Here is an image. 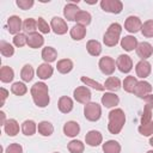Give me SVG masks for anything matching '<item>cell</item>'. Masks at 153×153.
<instances>
[{
    "label": "cell",
    "mask_w": 153,
    "mask_h": 153,
    "mask_svg": "<svg viewBox=\"0 0 153 153\" xmlns=\"http://www.w3.org/2000/svg\"><path fill=\"white\" fill-rule=\"evenodd\" d=\"M31 97L33 103L38 106V108H45L48 106L49 102H50V97H49V90L48 86L42 82L38 81L36 84H33V86H31Z\"/></svg>",
    "instance_id": "6da1fadb"
},
{
    "label": "cell",
    "mask_w": 153,
    "mask_h": 153,
    "mask_svg": "<svg viewBox=\"0 0 153 153\" xmlns=\"http://www.w3.org/2000/svg\"><path fill=\"white\" fill-rule=\"evenodd\" d=\"M126 123V115L122 109H114L109 112L108 129L111 134H118Z\"/></svg>",
    "instance_id": "7a4b0ae2"
},
{
    "label": "cell",
    "mask_w": 153,
    "mask_h": 153,
    "mask_svg": "<svg viewBox=\"0 0 153 153\" xmlns=\"http://www.w3.org/2000/svg\"><path fill=\"white\" fill-rule=\"evenodd\" d=\"M121 32H122V26L118 23H112L108 27L106 32L103 36L104 44L108 45V47H115L118 43V41H120Z\"/></svg>",
    "instance_id": "3957f363"
},
{
    "label": "cell",
    "mask_w": 153,
    "mask_h": 153,
    "mask_svg": "<svg viewBox=\"0 0 153 153\" xmlns=\"http://www.w3.org/2000/svg\"><path fill=\"white\" fill-rule=\"evenodd\" d=\"M84 116L86 120L91 122H96L102 116V108L98 103L90 102L84 106Z\"/></svg>",
    "instance_id": "277c9868"
},
{
    "label": "cell",
    "mask_w": 153,
    "mask_h": 153,
    "mask_svg": "<svg viewBox=\"0 0 153 153\" xmlns=\"http://www.w3.org/2000/svg\"><path fill=\"white\" fill-rule=\"evenodd\" d=\"M100 7L105 12L118 14L123 10V4L120 0H102L100 1Z\"/></svg>",
    "instance_id": "5b68a950"
},
{
    "label": "cell",
    "mask_w": 153,
    "mask_h": 153,
    "mask_svg": "<svg viewBox=\"0 0 153 153\" xmlns=\"http://www.w3.org/2000/svg\"><path fill=\"white\" fill-rule=\"evenodd\" d=\"M98 66H99L100 72L103 74H105V75H111L115 72V69H116V62L110 56H103V57H100V60L98 62Z\"/></svg>",
    "instance_id": "8992f818"
},
{
    "label": "cell",
    "mask_w": 153,
    "mask_h": 153,
    "mask_svg": "<svg viewBox=\"0 0 153 153\" xmlns=\"http://www.w3.org/2000/svg\"><path fill=\"white\" fill-rule=\"evenodd\" d=\"M73 96H74V99H75L78 103L85 104V105H86L87 103H90L91 97H92L91 91L87 88V86H79V87H76V88L73 91Z\"/></svg>",
    "instance_id": "52a82bcc"
},
{
    "label": "cell",
    "mask_w": 153,
    "mask_h": 153,
    "mask_svg": "<svg viewBox=\"0 0 153 153\" xmlns=\"http://www.w3.org/2000/svg\"><path fill=\"white\" fill-rule=\"evenodd\" d=\"M141 27L142 23L136 16H129L124 22V29L130 33H136L137 31H141Z\"/></svg>",
    "instance_id": "ba28073f"
},
{
    "label": "cell",
    "mask_w": 153,
    "mask_h": 153,
    "mask_svg": "<svg viewBox=\"0 0 153 153\" xmlns=\"http://www.w3.org/2000/svg\"><path fill=\"white\" fill-rule=\"evenodd\" d=\"M116 67L122 73H129L131 71V68H133V60H131V57L128 56V55H124V54L120 55L117 57V60H116Z\"/></svg>",
    "instance_id": "9c48e42d"
},
{
    "label": "cell",
    "mask_w": 153,
    "mask_h": 153,
    "mask_svg": "<svg viewBox=\"0 0 153 153\" xmlns=\"http://www.w3.org/2000/svg\"><path fill=\"white\" fill-rule=\"evenodd\" d=\"M151 92H152V86H151V84H149L148 81L141 80V81H137V84H136V86H135L133 93H134L136 97L143 99L146 96L151 94Z\"/></svg>",
    "instance_id": "30bf717a"
},
{
    "label": "cell",
    "mask_w": 153,
    "mask_h": 153,
    "mask_svg": "<svg viewBox=\"0 0 153 153\" xmlns=\"http://www.w3.org/2000/svg\"><path fill=\"white\" fill-rule=\"evenodd\" d=\"M50 27L51 30L56 33V35H65L68 30L67 23L65 22V19L60 18V17H54L50 22Z\"/></svg>",
    "instance_id": "8fae6325"
},
{
    "label": "cell",
    "mask_w": 153,
    "mask_h": 153,
    "mask_svg": "<svg viewBox=\"0 0 153 153\" xmlns=\"http://www.w3.org/2000/svg\"><path fill=\"white\" fill-rule=\"evenodd\" d=\"M135 72H136V75H137L139 78L145 79V78H147V76L151 74V72H152V66H151V63H149L148 61L141 60V61H139V62L136 63V66H135Z\"/></svg>",
    "instance_id": "7c38bea8"
},
{
    "label": "cell",
    "mask_w": 153,
    "mask_h": 153,
    "mask_svg": "<svg viewBox=\"0 0 153 153\" xmlns=\"http://www.w3.org/2000/svg\"><path fill=\"white\" fill-rule=\"evenodd\" d=\"M7 27H8V32L12 33V35H14V36L18 35V33H20L19 31L23 27L22 19L18 16H11L7 19Z\"/></svg>",
    "instance_id": "4fadbf2b"
},
{
    "label": "cell",
    "mask_w": 153,
    "mask_h": 153,
    "mask_svg": "<svg viewBox=\"0 0 153 153\" xmlns=\"http://www.w3.org/2000/svg\"><path fill=\"white\" fill-rule=\"evenodd\" d=\"M136 54L141 60H147L153 54V48L148 42H140L136 47Z\"/></svg>",
    "instance_id": "5bb4252c"
},
{
    "label": "cell",
    "mask_w": 153,
    "mask_h": 153,
    "mask_svg": "<svg viewBox=\"0 0 153 153\" xmlns=\"http://www.w3.org/2000/svg\"><path fill=\"white\" fill-rule=\"evenodd\" d=\"M102 141H103V136H102L100 131H98V130H90L85 135V142L91 147L99 146L102 143Z\"/></svg>",
    "instance_id": "9a60e30c"
},
{
    "label": "cell",
    "mask_w": 153,
    "mask_h": 153,
    "mask_svg": "<svg viewBox=\"0 0 153 153\" xmlns=\"http://www.w3.org/2000/svg\"><path fill=\"white\" fill-rule=\"evenodd\" d=\"M80 11H81V10L78 7L76 4H74V2H69V4H67V5L65 6V8H63V16H65V18H66L67 20H69V22H74L76 14H78Z\"/></svg>",
    "instance_id": "2e32d148"
},
{
    "label": "cell",
    "mask_w": 153,
    "mask_h": 153,
    "mask_svg": "<svg viewBox=\"0 0 153 153\" xmlns=\"http://www.w3.org/2000/svg\"><path fill=\"white\" fill-rule=\"evenodd\" d=\"M44 44V38L41 33L38 32H32L27 35V45L32 49H37L41 48Z\"/></svg>",
    "instance_id": "e0dca14e"
},
{
    "label": "cell",
    "mask_w": 153,
    "mask_h": 153,
    "mask_svg": "<svg viewBox=\"0 0 153 153\" xmlns=\"http://www.w3.org/2000/svg\"><path fill=\"white\" fill-rule=\"evenodd\" d=\"M100 100H102V104L105 108H114V106L118 105V103H120L118 96H116L114 92H105L102 96V99Z\"/></svg>",
    "instance_id": "ac0fdd59"
},
{
    "label": "cell",
    "mask_w": 153,
    "mask_h": 153,
    "mask_svg": "<svg viewBox=\"0 0 153 153\" xmlns=\"http://www.w3.org/2000/svg\"><path fill=\"white\" fill-rule=\"evenodd\" d=\"M137 44H139V42H137L136 37H134V36L128 35V36H124L123 38H121V47L126 51H133L134 49H136Z\"/></svg>",
    "instance_id": "d6986e66"
},
{
    "label": "cell",
    "mask_w": 153,
    "mask_h": 153,
    "mask_svg": "<svg viewBox=\"0 0 153 153\" xmlns=\"http://www.w3.org/2000/svg\"><path fill=\"white\" fill-rule=\"evenodd\" d=\"M80 131V126L75 121H68L63 126V133L68 137H74L79 134Z\"/></svg>",
    "instance_id": "ffe728a7"
},
{
    "label": "cell",
    "mask_w": 153,
    "mask_h": 153,
    "mask_svg": "<svg viewBox=\"0 0 153 153\" xmlns=\"http://www.w3.org/2000/svg\"><path fill=\"white\" fill-rule=\"evenodd\" d=\"M4 130L8 136H16L19 133V123L14 118H10L5 122Z\"/></svg>",
    "instance_id": "44dd1931"
},
{
    "label": "cell",
    "mask_w": 153,
    "mask_h": 153,
    "mask_svg": "<svg viewBox=\"0 0 153 153\" xmlns=\"http://www.w3.org/2000/svg\"><path fill=\"white\" fill-rule=\"evenodd\" d=\"M37 76L39 78V79H42V80H45V79H49L51 75H53V73H54V68L49 65V63H42V65H39L38 66V68H37Z\"/></svg>",
    "instance_id": "7402d4cb"
},
{
    "label": "cell",
    "mask_w": 153,
    "mask_h": 153,
    "mask_svg": "<svg viewBox=\"0 0 153 153\" xmlns=\"http://www.w3.org/2000/svg\"><path fill=\"white\" fill-rule=\"evenodd\" d=\"M57 108L62 114H68V112H71L73 110V100L67 96H62L59 99Z\"/></svg>",
    "instance_id": "603a6c76"
},
{
    "label": "cell",
    "mask_w": 153,
    "mask_h": 153,
    "mask_svg": "<svg viewBox=\"0 0 153 153\" xmlns=\"http://www.w3.org/2000/svg\"><path fill=\"white\" fill-rule=\"evenodd\" d=\"M69 35H71V37H72L73 39H75V41H81V39L86 36V26H82V25H80V24H76V25H74V26L71 29Z\"/></svg>",
    "instance_id": "cb8c5ba5"
},
{
    "label": "cell",
    "mask_w": 153,
    "mask_h": 153,
    "mask_svg": "<svg viewBox=\"0 0 153 153\" xmlns=\"http://www.w3.org/2000/svg\"><path fill=\"white\" fill-rule=\"evenodd\" d=\"M41 55H42V59L44 60L45 63H50V62H54V61L56 60V57H57V51H56V49L53 48V47H45V48H43Z\"/></svg>",
    "instance_id": "d4e9b609"
},
{
    "label": "cell",
    "mask_w": 153,
    "mask_h": 153,
    "mask_svg": "<svg viewBox=\"0 0 153 153\" xmlns=\"http://www.w3.org/2000/svg\"><path fill=\"white\" fill-rule=\"evenodd\" d=\"M20 129H22V131H23L24 135L32 136L36 133V130H37V124L32 120H26V121H24L22 123V128Z\"/></svg>",
    "instance_id": "484cf974"
},
{
    "label": "cell",
    "mask_w": 153,
    "mask_h": 153,
    "mask_svg": "<svg viewBox=\"0 0 153 153\" xmlns=\"http://www.w3.org/2000/svg\"><path fill=\"white\" fill-rule=\"evenodd\" d=\"M86 49L90 55L92 56H98L102 53V44L97 39H90L86 43Z\"/></svg>",
    "instance_id": "4316f807"
},
{
    "label": "cell",
    "mask_w": 153,
    "mask_h": 153,
    "mask_svg": "<svg viewBox=\"0 0 153 153\" xmlns=\"http://www.w3.org/2000/svg\"><path fill=\"white\" fill-rule=\"evenodd\" d=\"M56 68L61 74H67L73 69V62L69 59H62V60L57 61Z\"/></svg>",
    "instance_id": "83f0119b"
},
{
    "label": "cell",
    "mask_w": 153,
    "mask_h": 153,
    "mask_svg": "<svg viewBox=\"0 0 153 153\" xmlns=\"http://www.w3.org/2000/svg\"><path fill=\"white\" fill-rule=\"evenodd\" d=\"M37 130H38V133H39L42 136H50V135L53 134V131H54V127H53V124H51L50 122H48V121H42V122L38 123Z\"/></svg>",
    "instance_id": "f1b7e54d"
},
{
    "label": "cell",
    "mask_w": 153,
    "mask_h": 153,
    "mask_svg": "<svg viewBox=\"0 0 153 153\" xmlns=\"http://www.w3.org/2000/svg\"><path fill=\"white\" fill-rule=\"evenodd\" d=\"M104 153H121V145L115 140H109L103 143Z\"/></svg>",
    "instance_id": "f546056e"
},
{
    "label": "cell",
    "mask_w": 153,
    "mask_h": 153,
    "mask_svg": "<svg viewBox=\"0 0 153 153\" xmlns=\"http://www.w3.org/2000/svg\"><path fill=\"white\" fill-rule=\"evenodd\" d=\"M104 87L111 92L118 91L121 88V80L116 76H109L104 82Z\"/></svg>",
    "instance_id": "4dcf8cb0"
},
{
    "label": "cell",
    "mask_w": 153,
    "mask_h": 153,
    "mask_svg": "<svg viewBox=\"0 0 153 153\" xmlns=\"http://www.w3.org/2000/svg\"><path fill=\"white\" fill-rule=\"evenodd\" d=\"M14 78V72L8 66H2L0 69V80L2 82H11Z\"/></svg>",
    "instance_id": "1f68e13d"
},
{
    "label": "cell",
    "mask_w": 153,
    "mask_h": 153,
    "mask_svg": "<svg viewBox=\"0 0 153 153\" xmlns=\"http://www.w3.org/2000/svg\"><path fill=\"white\" fill-rule=\"evenodd\" d=\"M136 84H137V79L135 78V76H133V75H128V76H126V79L123 80V88H124V91L126 92H128V93H133L134 92V88H135V86H136Z\"/></svg>",
    "instance_id": "d6a6232c"
},
{
    "label": "cell",
    "mask_w": 153,
    "mask_h": 153,
    "mask_svg": "<svg viewBox=\"0 0 153 153\" xmlns=\"http://www.w3.org/2000/svg\"><path fill=\"white\" fill-rule=\"evenodd\" d=\"M20 78L23 81L25 82H29L32 80L33 78V68L31 65H24L22 71H20Z\"/></svg>",
    "instance_id": "836d02e7"
},
{
    "label": "cell",
    "mask_w": 153,
    "mask_h": 153,
    "mask_svg": "<svg viewBox=\"0 0 153 153\" xmlns=\"http://www.w3.org/2000/svg\"><path fill=\"white\" fill-rule=\"evenodd\" d=\"M67 148L71 153H82L85 149V145L80 140H72L68 142Z\"/></svg>",
    "instance_id": "e575fe53"
},
{
    "label": "cell",
    "mask_w": 153,
    "mask_h": 153,
    "mask_svg": "<svg viewBox=\"0 0 153 153\" xmlns=\"http://www.w3.org/2000/svg\"><path fill=\"white\" fill-rule=\"evenodd\" d=\"M91 19H92V17H91V14H90L88 12H86V11H80V12L76 14L74 22H76V24H80V25H82V26H86V25H88V24L91 23Z\"/></svg>",
    "instance_id": "d590c367"
},
{
    "label": "cell",
    "mask_w": 153,
    "mask_h": 153,
    "mask_svg": "<svg viewBox=\"0 0 153 153\" xmlns=\"http://www.w3.org/2000/svg\"><path fill=\"white\" fill-rule=\"evenodd\" d=\"M80 80H81V82L85 84L86 86H90V87H92V88H94V90H97V91H104V90H105L104 85H102L100 82H98V81H96V80H92L91 78L81 76Z\"/></svg>",
    "instance_id": "8d00e7d4"
},
{
    "label": "cell",
    "mask_w": 153,
    "mask_h": 153,
    "mask_svg": "<svg viewBox=\"0 0 153 153\" xmlns=\"http://www.w3.org/2000/svg\"><path fill=\"white\" fill-rule=\"evenodd\" d=\"M23 30L26 31L27 33L36 32V30H37V20H35L33 18H26L23 22Z\"/></svg>",
    "instance_id": "74e56055"
},
{
    "label": "cell",
    "mask_w": 153,
    "mask_h": 153,
    "mask_svg": "<svg viewBox=\"0 0 153 153\" xmlns=\"http://www.w3.org/2000/svg\"><path fill=\"white\" fill-rule=\"evenodd\" d=\"M11 92L16 96H24L26 92H27V87L24 82H14L12 86H11Z\"/></svg>",
    "instance_id": "f35d334b"
},
{
    "label": "cell",
    "mask_w": 153,
    "mask_h": 153,
    "mask_svg": "<svg viewBox=\"0 0 153 153\" xmlns=\"http://www.w3.org/2000/svg\"><path fill=\"white\" fill-rule=\"evenodd\" d=\"M0 53L5 57H11L14 54V48L10 43H7L5 41H1L0 42Z\"/></svg>",
    "instance_id": "ab89813d"
},
{
    "label": "cell",
    "mask_w": 153,
    "mask_h": 153,
    "mask_svg": "<svg viewBox=\"0 0 153 153\" xmlns=\"http://www.w3.org/2000/svg\"><path fill=\"white\" fill-rule=\"evenodd\" d=\"M137 130L143 136H152L153 135V121H149L148 123H145V124H140Z\"/></svg>",
    "instance_id": "60d3db41"
},
{
    "label": "cell",
    "mask_w": 153,
    "mask_h": 153,
    "mask_svg": "<svg viewBox=\"0 0 153 153\" xmlns=\"http://www.w3.org/2000/svg\"><path fill=\"white\" fill-rule=\"evenodd\" d=\"M141 33L145 37H153V19H149L142 24Z\"/></svg>",
    "instance_id": "b9f144b4"
},
{
    "label": "cell",
    "mask_w": 153,
    "mask_h": 153,
    "mask_svg": "<svg viewBox=\"0 0 153 153\" xmlns=\"http://www.w3.org/2000/svg\"><path fill=\"white\" fill-rule=\"evenodd\" d=\"M37 29H38L42 33H49L50 30H51L50 25H49V24L45 22V19L42 18V17H39V18L37 19Z\"/></svg>",
    "instance_id": "7bdbcfd3"
},
{
    "label": "cell",
    "mask_w": 153,
    "mask_h": 153,
    "mask_svg": "<svg viewBox=\"0 0 153 153\" xmlns=\"http://www.w3.org/2000/svg\"><path fill=\"white\" fill-rule=\"evenodd\" d=\"M13 44L18 48L24 47L25 44H27V36L24 33H18L13 37Z\"/></svg>",
    "instance_id": "ee69618b"
},
{
    "label": "cell",
    "mask_w": 153,
    "mask_h": 153,
    "mask_svg": "<svg viewBox=\"0 0 153 153\" xmlns=\"http://www.w3.org/2000/svg\"><path fill=\"white\" fill-rule=\"evenodd\" d=\"M149 121H152V109L148 105H145L143 112H142V116H141V124L148 123Z\"/></svg>",
    "instance_id": "f6af8a7d"
},
{
    "label": "cell",
    "mask_w": 153,
    "mask_h": 153,
    "mask_svg": "<svg viewBox=\"0 0 153 153\" xmlns=\"http://www.w3.org/2000/svg\"><path fill=\"white\" fill-rule=\"evenodd\" d=\"M16 4L22 10H29V8H31L33 6L35 1L33 0H17Z\"/></svg>",
    "instance_id": "bcb514c9"
},
{
    "label": "cell",
    "mask_w": 153,
    "mask_h": 153,
    "mask_svg": "<svg viewBox=\"0 0 153 153\" xmlns=\"http://www.w3.org/2000/svg\"><path fill=\"white\" fill-rule=\"evenodd\" d=\"M6 153H23V147L19 143H10L6 148Z\"/></svg>",
    "instance_id": "7dc6e473"
},
{
    "label": "cell",
    "mask_w": 153,
    "mask_h": 153,
    "mask_svg": "<svg viewBox=\"0 0 153 153\" xmlns=\"http://www.w3.org/2000/svg\"><path fill=\"white\" fill-rule=\"evenodd\" d=\"M143 100H145L146 105H148L151 109H153V93H151V94L146 96V97L143 98Z\"/></svg>",
    "instance_id": "c3c4849f"
},
{
    "label": "cell",
    "mask_w": 153,
    "mask_h": 153,
    "mask_svg": "<svg viewBox=\"0 0 153 153\" xmlns=\"http://www.w3.org/2000/svg\"><path fill=\"white\" fill-rule=\"evenodd\" d=\"M0 92H1V106L5 104V100H6V98H7V96H8V91L6 90V88H4V87H1V90H0Z\"/></svg>",
    "instance_id": "681fc988"
},
{
    "label": "cell",
    "mask_w": 153,
    "mask_h": 153,
    "mask_svg": "<svg viewBox=\"0 0 153 153\" xmlns=\"http://www.w3.org/2000/svg\"><path fill=\"white\" fill-rule=\"evenodd\" d=\"M0 115H1V124L4 126V124H5V122H6V121H5V112H4V111H1V112H0Z\"/></svg>",
    "instance_id": "f907efd6"
},
{
    "label": "cell",
    "mask_w": 153,
    "mask_h": 153,
    "mask_svg": "<svg viewBox=\"0 0 153 153\" xmlns=\"http://www.w3.org/2000/svg\"><path fill=\"white\" fill-rule=\"evenodd\" d=\"M149 145H151V146H153V136L149 139Z\"/></svg>",
    "instance_id": "816d5d0a"
},
{
    "label": "cell",
    "mask_w": 153,
    "mask_h": 153,
    "mask_svg": "<svg viewBox=\"0 0 153 153\" xmlns=\"http://www.w3.org/2000/svg\"><path fill=\"white\" fill-rule=\"evenodd\" d=\"M147 153H153V149H151V151H148Z\"/></svg>",
    "instance_id": "f5cc1de1"
},
{
    "label": "cell",
    "mask_w": 153,
    "mask_h": 153,
    "mask_svg": "<svg viewBox=\"0 0 153 153\" xmlns=\"http://www.w3.org/2000/svg\"><path fill=\"white\" fill-rule=\"evenodd\" d=\"M54 153H59V152H54Z\"/></svg>",
    "instance_id": "db71d44e"
}]
</instances>
